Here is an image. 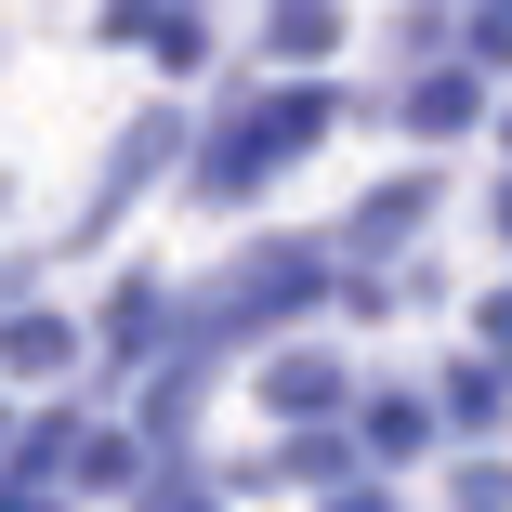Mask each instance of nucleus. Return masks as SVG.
Masks as SVG:
<instances>
[{
    "mask_svg": "<svg viewBox=\"0 0 512 512\" xmlns=\"http://www.w3.org/2000/svg\"><path fill=\"white\" fill-rule=\"evenodd\" d=\"M276 40L289 53H329V0H276Z\"/></svg>",
    "mask_w": 512,
    "mask_h": 512,
    "instance_id": "nucleus-1",
    "label": "nucleus"
}]
</instances>
